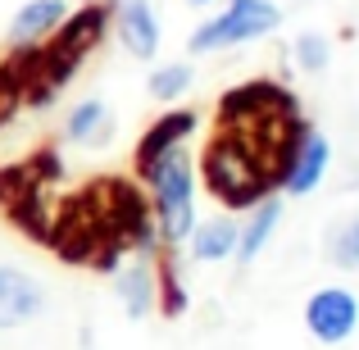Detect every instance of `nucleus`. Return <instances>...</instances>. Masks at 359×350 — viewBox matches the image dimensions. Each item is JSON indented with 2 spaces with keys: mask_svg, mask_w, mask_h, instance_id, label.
<instances>
[{
  "mask_svg": "<svg viewBox=\"0 0 359 350\" xmlns=\"http://www.w3.org/2000/svg\"><path fill=\"white\" fill-rule=\"evenodd\" d=\"M196 177H201V191H210L228 214H245L250 205L278 191L264 150L237 128H214V137H205L196 155Z\"/></svg>",
  "mask_w": 359,
  "mask_h": 350,
  "instance_id": "obj_1",
  "label": "nucleus"
},
{
  "mask_svg": "<svg viewBox=\"0 0 359 350\" xmlns=\"http://www.w3.org/2000/svg\"><path fill=\"white\" fill-rule=\"evenodd\" d=\"M150 196V214H155L159 241L168 250H182L201 219V177H196V155L187 146L168 150L146 177H137Z\"/></svg>",
  "mask_w": 359,
  "mask_h": 350,
  "instance_id": "obj_2",
  "label": "nucleus"
},
{
  "mask_svg": "<svg viewBox=\"0 0 359 350\" xmlns=\"http://www.w3.org/2000/svg\"><path fill=\"white\" fill-rule=\"evenodd\" d=\"M287 14H282L278 0H223L219 14L201 18V23L187 32V55L205 60V55H223L237 51V46H255L269 41L282 32Z\"/></svg>",
  "mask_w": 359,
  "mask_h": 350,
  "instance_id": "obj_3",
  "label": "nucleus"
},
{
  "mask_svg": "<svg viewBox=\"0 0 359 350\" xmlns=\"http://www.w3.org/2000/svg\"><path fill=\"white\" fill-rule=\"evenodd\" d=\"M87 191H91V201H96L100 219H105V232L118 236L132 255L155 260V255L164 250L155 214H150V196L132 173L128 177H96V182H87Z\"/></svg>",
  "mask_w": 359,
  "mask_h": 350,
  "instance_id": "obj_4",
  "label": "nucleus"
},
{
  "mask_svg": "<svg viewBox=\"0 0 359 350\" xmlns=\"http://www.w3.org/2000/svg\"><path fill=\"white\" fill-rule=\"evenodd\" d=\"M337 164V146L323 128H314L305 114L291 123L287 141L278 146V159H273V182H278V196L287 201H305L318 187L327 182Z\"/></svg>",
  "mask_w": 359,
  "mask_h": 350,
  "instance_id": "obj_5",
  "label": "nucleus"
},
{
  "mask_svg": "<svg viewBox=\"0 0 359 350\" xmlns=\"http://www.w3.org/2000/svg\"><path fill=\"white\" fill-rule=\"evenodd\" d=\"M305 114L300 96L282 78H245L237 87H228L214 105V128H237V132H259L278 119Z\"/></svg>",
  "mask_w": 359,
  "mask_h": 350,
  "instance_id": "obj_6",
  "label": "nucleus"
},
{
  "mask_svg": "<svg viewBox=\"0 0 359 350\" xmlns=\"http://www.w3.org/2000/svg\"><path fill=\"white\" fill-rule=\"evenodd\" d=\"M105 219H100L91 191H69L64 201H55V219H50V236H46V250L55 255L69 269H87L96 245L105 241Z\"/></svg>",
  "mask_w": 359,
  "mask_h": 350,
  "instance_id": "obj_7",
  "label": "nucleus"
},
{
  "mask_svg": "<svg viewBox=\"0 0 359 350\" xmlns=\"http://www.w3.org/2000/svg\"><path fill=\"white\" fill-rule=\"evenodd\" d=\"M300 323L318 346H346L359 332V296L341 282L314 287L300 305Z\"/></svg>",
  "mask_w": 359,
  "mask_h": 350,
  "instance_id": "obj_8",
  "label": "nucleus"
},
{
  "mask_svg": "<svg viewBox=\"0 0 359 350\" xmlns=\"http://www.w3.org/2000/svg\"><path fill=\"white\" fill-rule=\"evenodd\" d=\"M196 132H201V109H191V105H164L155 119L146 123V128H141L137 146H132V177H146L150 168L168 155V150L187 146Z\"/></svg>",
  "mask_w": 359,
  "mask_h": 350,
  "instance_id": "obj_9",
  "label": "nucleus"
},
{
  "mask_svg": "<svg viewBox=\"0 0 359 350\" xmlns=\"http://www.w3.org/2000/svg\"><path fill=\"white\" fill-rule=\"evenodd\" d=\"M109 36L118 41L123 55L141 64H155L164 51V18H159L155 0H109Z\"/></svg>",
  "mask_w": 359,
  "mask_h": 350,
  "instance_id": "obj_10",
  "label": "nucleus"
},
{
  "mask_svg": "<svg viewBox=\"0 0 359 350\" xmlns=\"http://www.w3.org/2000/svg\"><path fill=\"white\" fill-rule=\"evenodd\" d=\"M50 305V291L23 264H0V332H18V328L36 323Z\"/></svg>",
  "mask_w": 359,
  "mask_h": 350,
  "instance_id": "obj_11",
  "label": "nucleus"
},
{
  "mask_svg": "<svg viewBox=\"0 0 359 350\" xmlns=\"http://www.w3.org/2000/svg\"><path fill=\"white\" fill-rule=\"evenodd\" d=\"M64 146H78V150H105L109 141L118 137V114L109 100L100 96H82L69 105L64 114V128H60Z\"/></svg>",
  "mask_w": 359,
  "mask_h": 350,
  "instance_id": "obj_12",
  "label": "nucleus"
},
{
  "mask_svg": "<svg viewBox=\"0 0 359 350\" xmlns=\"http://www.w3.org/2000/svg\"><path fill=\"white\" fill-rule=\"evenodd\" d=\"M282 214H287V205H282L278 191L264 196L259 205H250L245 214H237L241 228H237V255H232V264L250 269V264L273 245V236H278V228H282Z\"/></svg>",
  "mask_w": 359,
  "mask_h": 350,
  "instance_id": "obj_13",
  "label": "nucleus"
},
{
  "mask_svg": "<svg viewBox=\"0 0 359 350\" xmlns=\"http://www.w3.org/2000/svg\"><path fill=\"white\" fill-rule=\"evenodd\" d=\"M114 300L118 309L132 318V323H141V318L155 314L159 305V282H155V260H141V255H128V264L114 273Z\"/></svg>",
  "mask_w": 359,
  "mask_h": 350,
  "instance_id": "obj_14",
  "label": "nucleus"
},
{
  "mask_svg": "<svg viewBox=\"0 0 359 350\" xmlns=\"http://www.w3.org/2000/svg\"><path fill=\"white\" fill-rule=\"evenodd\" d=\"M237 228L241 219L228 210L210 214V219H196L191 236H187V260L191 264H232V255H237Z\"/></svg>",
  "mask_w": 359,
  "mask_h": 350,
  "instance_id": "obj_15",
  "label": "nucleus"
},
{
  "mask_svg": "<svg viewBox=\"0 0 359 350\" xmlns=\"http://www.w3.org/2000/svg\"><path fill=\"white\" fill-rule=\"evenodd\" d=\"M69 0H23V5L9 14V27H5V46H41L55 27L64 23L69 14Z\"/></svg>",
  "mask_w": 359,
  "mask_h": 350,
  "instance_id": "obj_16",
  "label": "nucleus"
},
{
  "mask_svg": "<svg viewBox=\"0 0 359 350\" xmlns=\"http://www.w3.org/2000/svg\"><path fill=\"white\" fill-rule=\"evenodd\" d=\"M5 219L9 228H14L18 236H27V241L46 245V236H50V219H55V196L50 187H27V191H18L14 201L5 205Z\"/></svg>",
  "mask_w": 359,
  "mask_h": 350,
  "instance_id": "obj_17",
  "label": "nucleus"
},
{
  "mask_svg": "<svg viewBox=\"0 0 359 350\" xmlns=\"http://www.w3.org/2000/svg\"><path fill=\"white\" fill-rule=\"evenodd\" d=\"M155 282H159V305H155V314H164V318H187V309H191V287H187L182 255L168 250V245L155 255Z\"/></svg>",
  "mask_w": 359,
  "mask_h": 350,
  "instance_id": "obj_18",
  "label": "nucleus"
},
{
  "mask_svg": "<svg viewBox=\"0 0 359 350\" xmlns=\"http://www.w3.org/2000/svg\"><path fill=\"white\" fill-rule=\"evenodd\" d=\"M196 87V60H155L146 73V96L155 105H182Z\"/></svg>",
  "mask_w": 359,
  "mask_h": 350,
  "instance_id": "obj_19",
  "label": "nucleus"
},
{
  "mask_svg": "<svg viewBox=\"0 0 359 350\" xmlns=\"http://www.w3.org/2000/svg\"><path fill=\"white\" fill-rule=\"evenodd\" d=\"M332 55H337V46L323 27H300L291 36V69L305 73V78H323L332 69Z\"/></svg>",
  "mask_w": 359,
  "mask_h": 350,
  "instance_id": "obj_20",
  "label": "nucleus"
},
{
  "mask_svg": "<svg viewBox=\"0 0 359 350\" xmlns=\"http://www.w3.org/2000/svg\"><path fill=\"white\" fill-rule=\"evenodd\" d=\"M323 260L341 273H359V214H341L323 232Z\"/></svg>",
  "mask_w": 359,
  "mask_h": 350,
  "instance_id": "obj_21",
  "label": "nucleus"
},
{
  "mask_svg": "<svg viewBox=\"0 0 359 350\" xmlns=\"http://www.w3.org/2000/svg\"><path fill=\"white\" fill-rule=\"evenodd\" d=\"M23 164H27V173H32V182H36V187H60V182H64V173H69V168H64L60 146H36L32 155L23 159Z\"/></svg>",
  "mask_w": 359,
  "mask_h": 350,
  "instance_id": "obj_22",
  "label": "nucleus"
},
{
  "mask_svg": "<svg viewBox=\"0 0 359 350\" xmlns=\"http://www.w3.org/2000/svg\"><path fill=\"white\" fill-rule=\"evenodd\" d=\"M128 255H132V250L118 241V236H105V241L96 245V255H91V264H87V269H91V273H100V278H114L123 264H128Z\"/></svg>",
  "mask_w": 359,
  "mask_h": 350,
  "instance_id": "obj_23",
  "label": "nucleus"
},
{
  "mask_svg": "<svg viewBox=\"0 0 359 350\" xmlns=\"http://www.w3.org/2000/svg\"><path fill=\"white\" fill-rule=\"evenodd\" d=\"M23 109V82L9 73V64L0 60V132L14 123V114Z\"/></svg>",
  "mask_w": 359,
  "mask_h": 350,
  "instance_id": "obj_24",
  "label": "nucleus"
},
{
  "mask_svg": "<svg viewBox=\"0 0 359 350\" xmlns=\"http://www.w3.org/2000/svg\"><path fill=\"white\" fill-rule=\"evenodd\" d=\"M27 187H32V173H27L23 159H18V164H0V210H5L18 191H27Z\"/></svg>",
  "mask_w": 359,
  "mask_h": 350,
  "instance_id": "obj_25",
  "label": "nucleus"
},
{
  "mask_svg": "<svg viewBox=\"0 0 359 350\" xmlns=\"http://www.w3.org/2000/svg\"><path fill=\"white\" fill-rule=\"evenodd\" d=\"M78 346H82V350H91V346H96V332H91V323L78 332Z\"/></svg>",
  "mask_w": 359,
  "mask_h": 350,
  "instance_id": "obj_26",
  "label": "nucleus"
},
{
  "mask_svg": "<svg viewBox=\"0 0 359 350\" xmlns=\"http://www.w3.org/2000/svg\"><path fill=\"white\" fill-rule=\"evenodd\" d=\"M187 5H196V9H210V5H219V0H187Z\"/></svg>",
  "mask_w": 359,
  "mask_h": 350,
  "instance_id": "obj_27",
  "label": "nucleus"
},
{
  "mask_svg": "<svg viewBox=\"0 0 359 350\" xmlns=\"http://www.w3.org/2000/svg\"><path fill=\"white\" fill-rule=\"evenodd\" d=\"M296 5H318V0H296Z\"/></svg>",
  "mask_w": 359,
  "mask_h": 350,
  "instance_id": "obj_28",
  "label": "nucleus"
},
{
  "mask_svg": "<svg viewBox=\"0 0 359 350\" xmlns=\"http://www.w3.org/2000/svg\"><path fill=\"white\" fill-rule=\"evenodd\" d=\"M91 350H96V346H91Z\"/></svg>",
  "mask_w": 359,
  "mask_h": 350,
  "instance_id": "obj_29",
  "label": "nucleus"
}]
</instances>
